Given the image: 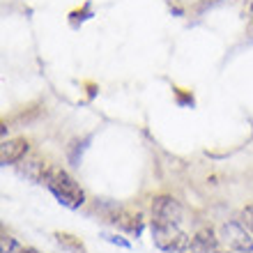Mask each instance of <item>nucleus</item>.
I'll list each match as a JSON object with an SVG mask.
<instances>
[{
	"label": "nucleus",
	"instance_id": "1",
	"mask_svg": "<svg viewBox=\"0 0 253 253\" xmlns=\"http://www.w3.org/2000/svg\"><path fill=\"white\" fill-rule=\"evenodd\" d=\"M42 184L48 189V193L53 196L62 207L67 210H79L85 203V193L79 187V182L74 180L72 175L62 170V168H48Z\"/></svg>",
	"mask_w": 253,
	"mask_h": 253
},
{
	"label": "nucleus",
	"instance_id": "2",
	"mask_svg": "<svg viewBox=\"0 0 253 253\" xmlns=\"http://www.w3.org/2000/svg\"><path fill=\"white\" fill-rule=\"evenodd\" d=\"M219 242L230 253H253V235L242 221H226L219 228Z\"/></svg>",
	"mask_w": 253,
	"mask_h": 253
},
{
	"label": "nucleus",
	"instance_id": "3",
	"mask_svg": "<svg viewBox=\"0 0 253 253\" xmlns=\"http://www.w3.org/2000/svg\"><path fill=\"white\" fill-rule=\"evenodd\" d=\"M152 223L182 226V205L173 196H157L152 200Z\"/></svg>",
	"mask_w": 253,
	"mask_h": 253
},
{
	"label": "nucleus",
	"instance_id": "4",
	"mask_svg": "<svg viewBox=\"0 0 253 253\" xmlns=\"http://www.w3.org/2000/svg\"><path fill=\"white\" fill-rule=\"evenodd\" d=\"M28 154V140L26 138H16V140H5L2 150H0V164L2 166H14L23 161V157Z\"/></svg>",
	"mask_w": 253,
	"mask_h": 253
},
{
	"label": "nucleus",
	"instance_id": "5",
	"mask_svg": "<svg viewBox=\"0 0 253 253\" xmlns=\"http://www.w3.org/2000/svg\"><path fill=\"white\" fill-rule=\"evenodd\" d=\"M46 170H48V166L42 159H23V166L19 168V173L23 175V177H28V180H33V182L44 180Z\"/></svg>",
	"mask_w": 253,
	"mask_h": 253
},
{
	"label": "nucleus",
	"instance_id": "6",
	"mask_svg": "<svg viewBox=\"0 0 253 253\" xmlns=\"http://www.w3.org/2000/svg\"><path fill=\"white\" fill-rule=\"evenodd\" d=\"M55 242H58V244H60L62 249H67V251L85 253V249H83V244H79V242L74 240L72 235H65V233H55Z\"/></svg>",
	"mask_w": 253,
	"mask_h": 253
},
{
	"label": "nucleus",
	"instance_id": "7",
	"mask_svg": "<svg viewBox=\"0 0 253 253\" xmlns=\"http://www.w3.org/2000/svg\"><path fill=\"white\" fill-rule=\"evenodd\" d=\"M85 143H90V138H83V140H74L72 145H69V161H72L74 166H79L81 164V157L85 152Z\"/></svg>",
	"mask_w": 253,
	"mask_h": 253
},
{
	"label": "nucleus",
	"instance_id": "8",
	"mask_svg": "<svg viewBox=\"0 0 253 253\" xmlns=\"http://www.w3.org/2000/svg\"><path fill=\"white\" fill-rule=\"evenodd\" d=\"M101 237H104L108 244H115V247H120V249H131V242L125 240L122 235H108V233H104Z\"/></svg>",
	"mask_w": 253,
	"mask_h": 253
},
{
	"label": "nucleus",
	"instance_id": "9",
	"mask_svg": "<svg viewBox=\"0 0 253 253\" xmlns=\"http://www.w3.org/2000/svg\"><path fill=\"white\" fill-rule=\"evenodd\" d=\"M240 221L249 228V230H251V235H253V205H249V207H244V210H242Z\"/></svg>",
	"mask_w": 253,
	"mask_h": 253
},
{
	"label": "nucleus",
	"instance_id": "10",
	"mask_svg": "<svg viewBox=\"0 0 253 253\" xmlns=\"http://www.w3.org/2000/svg\"><path fill=\"white\" fill-rule=\"evenodd\" d=\"M19 244H16V240L14 237H9V235H2V251L0 253H16L19 251Z\"/></svg>",
	"mask_w": 253,
	"mask_h": 253
},
{
	"label": "nucleus",
	"instance_id": "11",
	"mask_svg": "<svg viewBox=\"0 0 253 253\" xmlns=\"http://www.w3.org/2000/svg\"><path fill=\"white\" fill-rule=\"evenodd\" d=\"M16 253H42V251H37V249H35V247H21Z\"/></svg>",
	"mask_w": 253,
	"mask_h": 253
},
{
	"label": "nucleus",
	"instance_id": "12",
	"mask_svg": "<svg viewBox=\"0 0 253 253\" xmlns=\"http://www.w3.org/2000/svg\"><path fill=\"white\" fill-rule=\"evenodd\" d=\"M223 253H230V251H223Z\"/></svg>",
	"mask_w": 253,
	"mask_h": 253
}]
</instances>
